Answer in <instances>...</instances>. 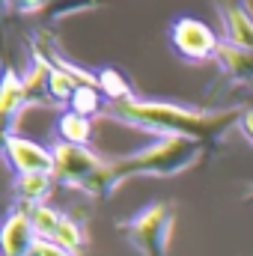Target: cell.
<instances>
[{
	"label": "cell",
	"instance_id": "d6986e66",
	"mask_svg": "<svg viewBox=\"0 0 253 256\" xmlns=\"http://www.w3.org/2000/svg\"><path fill=\"white\" fill-rule=\"evenodd\" d=\"M9 6H15L18 12H39V9H48L54 0H6Z\"/></svg>",
	"mask_w": 253,
	"mask_h": 256
},
{
	"label": "cell",
	"instance_id": "9a60e30c",
	"mask_svg": "<svg viewBox=\"0 0 253 256\" xmlns=\"http://www.w3.org/2000/svg\"><path fill=\"white\" fill-rule=\"evenodd\" d=\"M27 208V206H24ZM30 212V220H33V230H36V236L39 238H54V232L60 230V224H63V212H57L54 206H48V202H42V206H30L27 208Z\"/></svg>",
	"mask_w": 253,
	"mask_h": 256
},
{
	"label": "cell",
	"instance_id": "9c48e42d",
	"mask_svg": "<svg viewBox=\"0 0 253 256\" xmlns=\"http://www.w3.org/2000/svg\"><path fill=\"white\" fill-rule=\"evenodd\" d=\"M220 21H224V36L226 42L238 48H253V15L236 0H226L220 6Z\"/></svg>",
	"mask_w": 253,
	"mask_h": 256
},
{
	"label": "cell",
	"instance_id": "44dd1931",
	"mask_svg": "<svg viewBox=\"0 0 253 256\" xmlns=\"http://www.w3.org/2000/svg\"><path fill=\"white\" fill-rule=\"evenodd\" d=\"M244 202H248V206H253V185H250V191L244 194Z\"/></svg>",
	"mask_w": 253,
	"mask_h": 256
},
{
	"label": "cell",
	"instance_id": "3957f363",
	"mask_svg": "<svg viewBox=\"0 0 253 256\" xmlns=\"http://www.w3.org/2000/svg\"><path fill=\"white\" fill-rule=\"evenodd\" d=\"M51 152H54V176L68 188L98 200L120 188L114 176V161L102 158L90 146H74L60 140Z\"/></svg>",
	"mask_w": 253,
	"mask_h": 256
},
{
	"label": "cell",
	"instance_id": "7c38bea8",
	"mask_svg": "<svg viewBox=\"0 0 253 256\" xmlns=\"http://www.w3.org/2000/svg\"><path fill=\"white\" fill-rule=\"evenodd\" d=\"M30 104L27 98V86H24V78H18L15 72H6L3 78V96H0V108H3V116L12 120L18 110H24Z\"/></svg>",
	"mask_w": 253,
	"mask_h": 256
},
{
	"label": "cell",
	"instance_id": "e0dca14e",
	"mask_svg": "<svg viewBox=\"0 0 253 256\" xmlns=\"http://www.w3.org/2000/svg\"><path fill=\"white\" fill-rule=\"evenodd\" d=\"M51 242H57V244H63L68 250H74V254H80L84 250V244H86V232H84V226L80 224H74L72 218H63V224H60V230L54 232V238Z\"/></svg>",
	"mask_w": 253,
	"mask_h": 256
},
{
	"label": "cell",
	"instance_id": "4fadbf2b",
	"mask_svg": "<svg viewBox=\"0 0 253 256\" xmlns=\"http://www.w3.org/2000/svg\"><path fill=\"white\" fill-rule=\"evenodd\" d=\"M96 74H98V90L110 104H122V102L134 98V90H131V84L126 80V74L120 68H102Z\"/></svg>",
	"mask_w": 253,
	"mask_h": 256
},
{
	"label": "cell",
	"instance_id": "2e32d148",
	"mask_svg": "<svg viewBox=\"0 0 253 256\" xmlns=\"http://www.w3.org/2000/svg\"><path fill=\"white\" fill-rule=\"evenodd\" d=\"M104 96H102V90L98 86H78V92H74V98H72V104H68V110H74V114H84V116H96V114H102L104 110Z\"/></svg>",
	"mask_w": 253,
	"mask_h": 256
},
{
	"label": "cell",
	"instance_id": "30bf717a",
	"mask_svg": "<svg viewBox=\"0 0 253 256\" xmlns=\"http://www.w3.org/2000/svg\"><path fill=\"white\" fill-rule=\"evenodd\" d=\"M57 176L54 173H27V176H15V196L21 206H42L48 202V196L54 191Z\"/></svg>",
	"mask_w": 253,
	"mask_h": 256
},
{
	"label": "cell",
	"instance_id": "ac0fdd59",
	"mask_svg": "<svg viewBox=\"0 0 253 256\" xmlns=\"http://www.w3.org/2000/svg\"><path fill=\"white\" fill-rule=\"evenodd\" d=\"M33 256H80V254L68 250V248H63V244H57V242L39 238V242H36V248H33Z\"/></svg>",
	"mask_w": 253,
	"mask_h": 256
},
{
	"label": "cell",
	"instance_id": "6da1fadb",
	"mask_svg": "<svg viewBox=\"0 0 253 256\" xmlns=\"http://www.w3.org/2000/svg\"><path fill=\"white\" fill-rule=\"evenodd\" d=\"M242 114H244L242 108L202 110V108H185V104L152 102V98H131L122 104H110L108 110L110 120L152 131L158 137H190L200 143L220 140L230 128H238Z\"/></svg>",
	"mask_w": 253,
	"mask_h": 256
},
{
	"label": "cell",
	"instance_id": "5b68a950",
	"mask_svg": "<svg viewBox=\"0 0 253 256\" xmlns=\"http://www.w3.org/2000/svg\"><path fill=\"white\" fill-rule=\"evenodd\" d=\"M170 45H173V51L182 60H188V63H206V60H214L220 39L214 36V30L206 21L182 15V18H176L170 24Z\"/></svg>",
	"mask_w": 253,
	"mask_h": 256
},
{
	"label": "cell",
	"instance_id": "52a82bcc",
	"mask_svg": "<svg viewBox=\"0 0 253 256\" xmlns=\"http://www.w3.org/2000/svg\"><path fill=\"white\" fill-rule=\"evenodd\" d=\"M39 236L33 230V220H30V212L24 206L12 208L3 220V230H0V250L3 256H33Z\"/></svg>",
	"mask_w": 253,
	"mask_h": 256
},
{
	"label": "cell",
	"instance_id": "8fae6325",
	"mask_svg": "<svg viewBox=\"0 0 253 256\" xmlns=\"http://www.w3.org/2000/svg\"><path fill=\"white\" fill-rule=\"evenodd\" d=\"M57 134L63 143H74V146H90L92 140V120L74 110H63L57 120Z\"/></svg>",
	"mask_w": 253,
	"mask_h": 256
},
{
	"label": "cell",
	"instance_id": "ba28073f",
	"mask_svg": "<svg viewBox=\"0 0 253 256\" xmlns=\"http://www.w3.org/2000/svg\"><path fill=\"white\" fill-rule=\"evenodd\" d=\"M214 63L220 66V72L238 84H250L253 80V48H238L226 39H220Z\"/></svg>",
	"mask_w": 253,
	"mask_h": 256
},
{
	"label": "cell",
	"instance_id": "5bb4252c",
	"mask_svg": "<svg viewBox=\"0 0 253 256\" xmlns=\"http://www.w3.org/2000/svg\"><path fill=\"white\" fill-rule=\"evenodd\" d=\"M39 57H42V54H39ZM48 63H51V60H48ZM78 86H80V84H78L68 72H63L60 66L51 63V74H48V98H51L54 104H72Z\"/></svg>",
	"mask_w": 253,
	"mask_h": 256
},
{
	"label": "cell",
	"instance_id": "7402d4cb",
	"mask_svg": "<svg viewBox=\"0 0 253 256\" xmlns=\"http://www.w3.org/2000/svg\"><path fill=\"white\" fill-rule=\"evenodd\" d=\"M236 3H242V0H236Z\"/></svg>",
	"mask_w": 253,
	"mask_h": 256
},
{
	"label": "cell",
	"instance_id": "277c9868",
	"mask_svg": "<svg viewBox=\"0 0 253 256\" xmlns=\"http://www.w3.org/2000/svg\"><path fill=\"white\" fill-rule=\"evenodd\" d=\"M173 220H176V214L167 202H152V206L140 208L134 218L122 220L120 230L140 256H167Z\"/></svg>",
	"mask_w": 253,
	"mask_h": 256
},
{
	"label": "cell",
	"instance_id": "ffe728a7",
	"mask_svg": "<svg viewBox=\"0 0 253 256\" xmlns=\"http://www.w3.org/2000/svg\"><path fill=\"white\" fill-rule=\"evenodd\" d=\"M238 131H242V137L253 146V108H244V114L238 120Z\"/></svg>",
	"mask_w": 253,
	"mask_h": 256
},
{
	"label": "cell",
	"instance_id": "8992f818",
	"mask_svg": "<svg viewBox=\"0 0 253 256\" xmlns=\"http://www.w3.org/2000/svg\"><path fill=\"white\" fill-rule=\"evenodd\" d=\"M3 155L9 161V167L15 170V176H27V173H54V152L39 146L36 140H27L15 131H6L3 137Z\"/></svg>",
	"mask_w": 253,
	"mask_h": 256
},
{
	"label": "cell",
	"instance_id": "7a4b0ae2",
	"mask_svg": "<svg viewBox=\"0 0 253 256\" xmlns=\"http://www.w3.org/2000/svg\"><path fill=\"white\" fill-rule=\"evenodd\" d=\"M202 146L206 143L190 140V137H155L152 143L128 152L122 158H114L116 185L137 179V176H155V179L179 176L200 161Z\"/></svg>",
	"mask_w": 253,
	"mask_h": 256
}]
</instances>
